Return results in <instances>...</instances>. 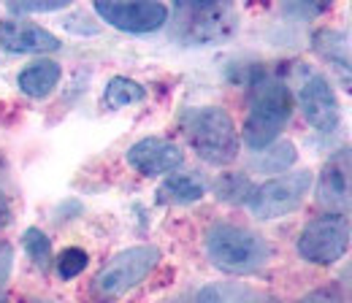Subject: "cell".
<instances>
[{
	"label": "cell",
	"mask_w": 352,
	"mask_h": 303,
	"mask_svg": "<svg viewBox=\"0 0 352 303\" xmlns=\"http://www.w3.org/2000/svg\"><path fill=\"white\" fill-rule=\"evenodd\" d=\"M293 114V95L290 89L274 76H261L250 89V111L244 120V141L250 149L263 152L276 144L279 133L285 130Z\"/></svg>",
	"instance_id": "1"
},
{
	"label": "cell",
	"mask_w": 352,
	"mask_h": 303,
	"mask_svg": "<svg viewBox=\"0 0 352 303\" xmlns=\"http://www.w3.org/2000/svg\"><path fill=\"white\" fill-rule=\"evenodd\" d=\"M206 255L225 273H252L268 262L271 249L263 236L247 227L214 225L206 233Z\"/></svg>",
	"instance_id": "2"
},
{
	"label": "cell",
	"mask_w": 352,
	"mask_h": 303,
	"mask_svg": "<svg viewBox=\"0 0 352 303\" xmlns=\"http://www.w3.org/2000/svg\"><path fill=\"white\" fill-rule=\"evenodd\" d=\"M187 138L195 155L212 166H230L239 157V133L230 114L220 106H206L190 114Z\"/></svg>",
	"instance_id": "3"
},
{
	"label": "cell",
	"mask_w": 352,
	"mask_h": 303,
	"mask_svg": "<svg viewBox=\"0 0 352 303\" xmlns=\"http://www.w3.org/2000/svg\"><path fill=\"white\" fill-rule=\"evenodd\" d=\"M176 38L184 43H217L236 33L239 16L228 3H176Z\"/></svg>",
	"instance_id": "4"
},
{
	"label": "cell",
	"mask_w": 352,
	"mask_h": 303,
	"mask_svg": "<svg viewBox=\"0 0 352 303\" xmlns=\"http://www.w3.org/2000/svg\"><path fill=\"white\" fill-rule=\"evenodd\" d=\"M157 262H160L157 247H152V244L131 247V249L114 255L98 271V276L92 279V293L103 301L117 298V295L128 293L131 287H135L138 282H144Z\"/></svg>",
	"instance_id": "5"
},
{
	"label": "cell",
	"mask_w": 352,
	"mask_h": 303,
	"mask_svg": "<svg viewBox=\"0 0 352 303\" xmlns=\"http://www.w3.org/2000/svg\"><path fill=\"white\" fill-rule=\"evenodd\" d=\"M350 222L342 214L311 219L298 236V255L314 265H333L350 249Z\"/></svg>",
	"instance_id": "6"
},
{
	"label": "cell",
	"mask_w": 352,
	"mask_h": 303,
	"mask_svg": "<svg viewBox=\"0 0 352 303\" xmlns=\"http://www.w3.org/2000/svg\"><path fill=\"white\" fill-rule=\"evenodd\" d=\"M311 187V173L296 171L268 179L265 184L255 187L250 198V209L258 219H279V216L296 212Z\"/></svg>",
	"instance_id": "7"
},
{
	"label": "cell",
	"mask_w": 352,
	"mask_h": 303,
	"mask_svg": "<svg viewBox=\"0 0 352 303\" xmlns=\"http://www.w3.org/2000/svg\"><path fill=\"white\" fill-rule=\"evenodd\" d=\"M95 14L103 22H109L111 27L122 30V33H155L171 16L168 5L155 3V0H141V3L98 0L95 3Z\"/></svg>",
	"instance_id": "8"
},
{
	"label": "cell",
	"mask_w": 352,
	"mask_h": 303,
	"mask_svg": "<svg viewBox=\"0 0 352 303\" xmlns=\"http://www.w3.org/2000/svg\"><path fill=\"white\" fill-rule=\"evenodd\" d=\"M317 203L331 214L352 209V146L333 152L317 179Z\"/></svg>",
	"instance_id": "9"
},
{
	"label": "cell",
	"mask_w": 352,
	"mask_h": 303,
	"mask_svg": "<svg viewBox=\"0 0 352 303\" xmlns=\"http://www.w3.org/2000/svg\"><path fill=\"white\" fill-rule=\"evenodd\" d=\"M298 103L301 111L307 117V122L320 133H333L342 122L339 114V100L333 95V87L328 85V79L322 74L309 71L307 79L301 82L298 89Z\"/></svg>",
	"instance_id": "10"
},
{
	"label": "cell",
	"mask_w": 352,
	"mask_h": 303,
	"mask_svg": "<svg viewBox=\"0 0 352 303\" xmlns=\"http://www.w3.org/2000/svg\"><path fill=\"white\" fill-rule=\"evenodd\" d=\"M128 163L144 176H163V173L176 171L184 163V155L168 138L149 135V138L135 141L128 149Z\"/></svg>",
	"instance_id": "11"
},
{
	"label": "cell",
	"mask_w": 352,
	"mask_h": 303,
	"mask_svg": "<svg viewBox=\"0 0 352 303\" xmlns=\"http://www.w3.org/2000/svg\"><path fill=\"white\" fill-rule=\"evenodd\" d=\"M0 46L14 54H44L57 52L60 38L30 22H0Z\"/></svg>",
	"instance_id": "12"
},
{
	"label": "cell",
	"mask_w": 352,
	"mask_h": 303,
	"mask_svg": "<svg viewBox=\"0 0 352 303\" xmlns=\"http://www.w3.org/2000/svg\"><path fill=\"white\" fill-rule=\"evenodd\" d=\"M204 195H206V184L195 173H176L157 187V201L168 206H187V203L201 201Z\"/></svg>",
	"instance_id": "13"
},
{
	"label": "cell",
	"mask_w": 352,
	"mask_h": 303,
	"mask_svg": "<svg viewBox=\"0 0 352 303\" xmlns=\"http://www.w3.org/2000/svg\"><path fill=\"white\" fill-rule=\"evenodd\" d=\"M60 65L52 63V60H38L33 65H28L22 74H19V89L28 95V98H46L57 82H60Z\"/></svg>",
	"instance_id": "14"
},
{
	"label": "cell",
	"mask_w": 352,
	"mask_h": 303,
	"mask_svg": "<svg viewBox=\"0 0 352 303\" xmlns=\"http://www.w3.org/2000/svg\"><path fill=\"white\" fill-rule=\"evenodd\" d=\"M314 49L339 71H352V36L336 30H320L314 36Z\"/></svg>",
	"instance_id": "15"
},
{
	"label": "cell",
	"mask_w": 352,
	"mask_h": 303,
	"mask_svg": "<svg viewBox=\"0 0 352 303\" xmlns=\"http://www.w3.org/2000/svg\"><path fill=\"white\" fill-rule=\"evenodd\" d=\"M144 98H146V89L128 76H114L103 92V103L109 109H125L131 103H141Z\"/></svg>",
	"instance_id": "16"
},
{
	"label": "cell",
	"mask_w": 352,
	"mask_h": 303,
	"mask_svg": "<svg viewBox=\"0 0 352 303\" xmlns=\"http://www.w3.org/2000/svg\"><path fill=\"white\" fill-rule=\"evenodd\" d=\"M214 192L225 203H250L255 187L244 173H222L214 181Z\"/></svg>",
	"instance_id": "17"
},
{
	"label": "cell",
	"mask_w": 352,
	"mask_h": 303,
	"mask_svg": "<svg viewBox=\"0 0 352 303\" xmlns=\"http://www.w3.org/2000/svg\"><path fill=\"white\" fill-rule=\"evenodd\" d=\"M296 163V146L290 141H279V144H271L268 149H263L258 157H255V166L258 171L263 173H279L285 168H290Z\"/></svg>",
	"instance_id": "18"
},
{
	"label": "cell",
	"mask_w": 352,
	"mask_h": 303,
	"mask_svg": "<svg viewBox=\"0 0 352 303\" xmlns=\"http://www.w3.org/2000/svg\"><path fill=\"white\" fill-rule=\"evenodd\" d=\"M25 252L30 255V260L38 265V268H46L49 265V260H52V241L46 238L44 230H38V227H30V230H25Z\"/></svg>",
	"instance_id": "19"
},
{
	"label": "cell",
	"mask_w": 352,
	"mask_h": 303,
	"mask_svg": "<svg viewBox=\"0 0 352 303\" xmlns=\"http://www.w3.org/2000/svg\"><path fill=\"white\" fill-rule=\"evenodd\" d=\"M87 252L85 249H79V247H68V249H63L57 260H54V265H57V273H60V279H76L85 268H87Z\"/></svg>",
	"instance_id": "20"
},
{
	"label": "cell",
	"mask_w": 352,
	"mask_h": 303,
	"mask_svg": "<svg viewBox=\"0 0 352 303\" xmlns=\"http://www.w3.org/2000/svg\"><path fill=\"white\" fill-rule=\"evenodd\" d=\"M239 295H244V290L225 287V284H212V287H204L198 293L195 303H239Z\"/></svg>",
	"instance_id": "21"
},
{
	"label": "cell",
	"mask_w": 352,
	"mask_h": 303,
	"mask_svg": "<svg viewBox=\"0 0 352 303\" xmlns=\"http://www.w3.org/2000/svg\"><path fill=\"white\" fill-rule=\"evenodd\" d=\"M68 0H49V3H11V14H44V11H60Z\"/></svg>",
	"instance_id": "22"
},
{
	"label": "cell",
	"mask_w": 352,
	"mask_h": 303,
	"mask_svg": "<svg viewBox=\"0 0 352 303\" xmlns=\"http://www.w3.org/2000/svg\"><path fill=\"white\" fill-rule=\"evenodd\" d=\"M11 268H14V249H11V244H0V290L6 287V282L11 276Z\"/></svg>",
	"instance_id": "23"
},
{
	"label": "cell",
	"mask_w": 352,
	"mask_h": 303,
	"mask_svg": "<svg viewBox=\"0 0 352 303\" xmlns=\"http://www.w3.org/2000/svg\"><path fill=\"white\" fill-rule=\"evenodd\" d=\"M298 303H342V298L333 290H314V293H309L307 298H301Z\"/></svg>",
	"instance_id": "24"
},
{
	"label": "cell",
	"mask_w": 352,
	"mask_h": 303,
	"mask_svg": "<svg viewBox=\"0 0 352 303\" xmlns=\"http://www.w3.org/2000/svg\"><path fill=\"white\" fill-rule=\"evenodd\" d=\"M11 219V206H8V198L0 192V227H6Z\"/></svg>",
	"instance_id": "25"
},
{
	"label": "cell",
	"mask_w": 352,
	"mask_h": 303,
	"mask_svg": "<svg viewBox=\"0 0 352 303\" xmlns=\"http://www.w3.org/2000/svg\"><path fill=\"white\" fill-rule=\"evenodd\" d=\"M0 303H8V301H3V298H0Z\"/></svg>",
	"instance_id": "26"
},
{
	"label": "cell",
	"mask_w": 352,
	"mask_h": 303,
	"mask_svg": "<svg viewBox=\"0 0 352 303\" xmlns=\"http://www.w3.org/2000/svg\"><path fill=\"white\" fill-rule=\"evenodd\" d=\"M350 233H352V230H350Z\"/></svg>",
	"instance_id": "27"
}]
</instances>
